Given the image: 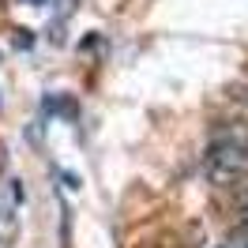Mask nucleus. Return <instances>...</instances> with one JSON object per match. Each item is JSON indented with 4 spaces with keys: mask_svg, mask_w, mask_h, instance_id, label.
I'll use <instances>...</instances> for the list:
<instances>
[{
    "mask_svg": "<svg viewBox=\"0 0 248 248\" xmlns=\"http://www.w3.org/2000/svg\"><path fill=\"white\" fill-rule=\"evenodd\" d=\"M12 233H16V215L0 207V241H12Z\"/></svg>",
    "mask_w": 248,
    "mask_h": 248,
    "instance_id": "f257e3e1",
    "label": "nucleus"
},
{
    "mask_svg": "<svg viewBox=\"0 0 248 248\" xmlns=\"http://www.w3.org/2000/svg\"><path fill=\"white\" fill-rule=\"evenodd\" d=\"M241 230H248V207L241 211Z\"/></svg>",
    "mask_w": 248,
    "mask_h": 248,
    "instance_id": "f03ea898",
    "label": "nucleus"
},
{
    "mask_svg": "<svg viewBox=\"0 0 248 248\" xmlns=\"http://www.w3.org/2000/svg\"><path fill=\"white\" fill-rule=\"evenodd\" d=\"M31 4H38V0H31Z\"/></svg>",
    "mask_w": 248,
    "mask_h": 248,
    "instance_id": "7ed1b4c3",
    "label": "nucleus"
}]
</instances>
